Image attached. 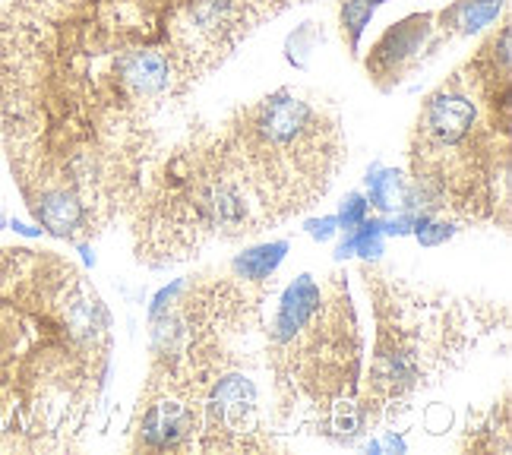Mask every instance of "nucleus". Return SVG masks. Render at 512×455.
<instances>
[{
	"instance_id": "obj_8",
	"label": "nucleus",
	"mask_w": 512,
	"mask_h": 455,
	"mask_svg": "<svg viewBox=\"0 0 512 455\" xmlns=\"http://www.w3.org/2000/svg\"><path fill=\"white\" fill-rule=\"evenodd\" d=\"M462 452H512V408H509V389H503V395L497 402H490L484 411H471L462 440H459Z\"/></svg>"
},
{
	"instance_id": "obj_15",
	"label": "nucleus",
	"mask_w": 512,
	"mask_h": 455,
	"mask_svg": "<svg viewBox=\"0 0 512 455\" xmlns=\"http://www.w3.org/2000/svg\"><path fill=\"white\" fill-rule=\"evenodd\" d=\"M307 231L310 237H317V241H329V237L339 234V222H336V215H326L320 222H307Z\"/></svg>"
},
{
	"instance_id": "obj_2",
	"label": "nucleus",
	"mask_w": 512,
	"mask_h": 455,
	"mask_svg": "<svg viewBox=\"0 0 512 455\" xmlns=\"http://www.w3.org/2000/svg\"><path fill=\"white\" fill-rule=\"evenodd\" d=\"M509 23L427 92L408 133L411 209L481 228H509L512 76Z\"/></svg>"
},
{
	"instance_id": "obj_11",
	"label": "nucleus",
	"mask_w": 512,
	"mask_h": 455,
	"mask_svg": "<svg viewBox=\"0 0 512 455\" xmlns=\"http://www.w3.org/2000/svg\"><path fill=\"white\" fill-rule=\"evenodd\" d=\"M288 247H291L288 241H269L260 247H250V250L234 256L228 266L247 282H269V279H275V269L282 266Z\"/></svg>"
},
{
	"instance_id": "obj_5",
	"label": "nucleus",
	"mask_w": 512,
	"mask_h": 455,
	"mask_svg": "<svg viewBox=\"0 0 512 455\" xmlns=\"http://www.w3.org/2000/svg\"><path fill=\"white\" fill-rule=\"evenodd\" d=\"M209 130L266 231L326 200L348 158L336 105L291 86L241 102Z\"/></svg>"
},
{
	"instance_id": "obj_9",
	"label": "nucleus",
	"mask_w": 512,
	"mask_h": 455,
	"mask_svg": "<svg viewBox=\"0 0 512 455\" xmlns=\"http://www.w3.org/2000/svg\"><path fill=\"white\" fill-rule=\"evenodd\" d=\"M503 7H506V0H456V4L437 10V35H433V51H437V57L446 45L487 29L503 13Z\"/></svg>"
},
{
	"instance_id": "obj_1",
	"label": "nucleus",
	"mask_w": 512,
	"mask_h": 455,
	"mask_svg": "<svg viewBox=\"0 0 512 455\" xmlns=\"http://www.w3.org/2000/svg\"><path fill=\"white\" fill-rule=\"evenodd\" d=\"M114 323L89 275L45 247H0V452H76L102 405Z\"/></svg>"
},
{
	"instance_id": "obj_6",
	"label": "nucleus",
	"mask_w": 512,
	"mask_h": 455,
	"mask_svg": "<svg viewBox=\"0 0 512 455\" xmlns=\"http://www.w3.org/2000/svg\"><path fill=\"white\" fill-rule=\"evenodd\" d=\"M133 260L171 269L212 244H241L266 231L260 212L222 162L209 124H190L149 165L127 209Z\"/></svg>"
},
{
	"instance_id": "obj_4",
	"label": "nucleus",
	"mask_w": 512,
	"mask_h": 455,
	"mask_svg": "<svg viewBox=\"0 0 512 455\" xmlns=\"http://www.w3.org/2000/svg\"><path fill=\"white\" fill-rule=\"evenodd\" d=\"M275 294L263 339L275 437L307 433L332 446L361 443L364 332L348 272H301Z\"/></svg>"
},
{
	"instance_id": "obj_14",
	"label": "nucleus",
	"mask_w": 512,
	"mask_h": 455,
	"mask_svg": "<svg viewBox=\"0 0 512 455\" xmlns=\"http://www.w3.org/2000/svg\"><path fill=\"white\" fill-rule=\"evenodd\" d=\"M364 219H370V203H367V196L364 193H348L339 212H336V222H339V231H351V228H358Z\"/></svg>"
},
{
	"instance_id": "obj_3",
	"label": "nucleus",
	"mask_w": 512,
	"mask_h": 455,
	"mask_svg": "<svg viewBox=\"0 0 512 455\" xmlns=\"http://www.w3.org/2000/svg\"><path fill=\"white\" fill-rule=\"evenodd\" d=\"M358 279L373 316V345L361 380L367 433L399 424L427 392L443 386L509 326L503 301L433 285L380 260H364Z\"/></svg>"
},
{
	"instance_id": "obj_12",
	"label": "nucleus",
	"mask_w": 512,
	"mask_h": 455,
	"mask_svg": "<svg viewBox=\"0 0 512 455\" xmlns=\"http://www.w3.org/2000/svg\"><path fill=\"white\" fill-rule=\"evenodd\" d=\"M383 234H386V222L364 219L358 228L345 231V241L339 244L336 256H339V260H348V256H361V260H380Z\"/></svg>"
},
{
	"instance_id": "obj_13",
	"label": "nucleus",
	"mask_w": 512,
	"mask_h": 455,
	"mask_svg": "<svg viewBox=\"0 0 512 455\" xmlns=\"http://www.w3.org/2000/svg\"><path fill=\"white\" fill-rule=\"evenodd\" d=\"M386 0H342L339 7V32H342V42L348 48L351 57H358L361 48V35L370 23L373 10H377Z\"/></svg>"
},
{
	"instance_id": "obj_10",
	"label": "nucleus",
	"mask_w": 512,
	"mask_h": 455,
	"mask_svg": "<svg viewBox=\"0 0 512 455\" xmlns=\"http://www.w3.org/2000/svg\"><path fill=\"white\" fill-rule=\"evenodd\" d=\"M367 184V203L383 215L392 212H415L411 209V184L408 174L389 165H373L364 177Z\"/></svg>"
},
{
	"instance_id": "obj_7",
	"label": "nucleus",
	"mask_w": 512,
	"mask_h": 455,
	"mask_svg": "<svg viewBox=\"0 0 512 455\" xmlns=\"http://www.w3.org/2000/svg\"><path fill=\"white\" fill-rule=\"evenodd\" d=\"M433 35H437V10L411 13L399 23H392L364 57L367 79L380 92H392L402 86L405 79L421 73L437 57Z\"/></svg>"
}]
</instances>
